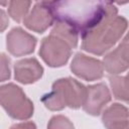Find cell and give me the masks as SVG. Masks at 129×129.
Masks as SVG:
<instances>
[{"instance_id": "2", "label": "cell", "mask_w": 129, "mask_h": 129, "mask_svg": "<svg viewBox=\"0 0 129 129\" xmlns=\"http://www.w3.org/2000/svg\"><path fill=\"white\" fill-rule=\"evenodd\" d=\"M127 27L128 21L125 17L110 16L82 36V48L90 53L102 55L119 41Z\"/></svg>"}, {"instance_id": "8", "label": "cell", "mask_w": 129, "mask_h": 129, "mask_svg": "<svg viewBox=\"0 0 129 129\" xmlns=\"http://www.w3.org/2000/svg\"><path fill=\"white\" fill-rule=\"evenodd\" d=\"M37 39L21 27L12 28L6 36L7 50L14 56L31 54L36 46Z\"/></svg>"}, {"instance_id": "18", "label": "cell", "mask_w": 129, "mask_h": 129, "mask_svg": "<svg viewBox=\"0 0 129 129\" xmlns=\"http://www.w3.org/2000/svg\"><path fill=\"white\" fill-rule=\"evenodd\" d=\"M10 129H36V125L32 121H27V122L14 124L13 126L10 127Z\"/></svg>"}, {"instance_id": "16", "label": "cell", "mask_w": 129, "mask_h": 129, "mask_svg": "<svg viewBox=\"0 0 129 129\" xmlns=\"http://www.w3.org/2000/svg\"><path fill=\"white\" fill-rule=\"evenodd\" d=\"M47 129H75L73 122L63 115H55L50 118Z\"/></svg>"}, {"instance_id": "19", "label": "cell", "mask_w": 129, "mask_h": 129, "mask_svg": "<svg viewBox=\"0 0 129 129\" xmlns=\"http://www.w3.org/2000/svg\"><path fill=\"white\" fill-rule=\"evenodd\" d=\"M1 16H2V27H1V31H3L5 29V27L8 25V21H5L6 16H5V12L3 10H1Z\"/></svg>"}, {"instance_id": "7", "label": "cell", "mask_w": 129, "mask_h": 129, "mask_svg": "<svg viewBox=\"0 0 129 129\" xmlns=\"http://www.w3.org/2000/svg\"><path fill=\"white\" fill-rule=\"evenodd\" d=\"M54 22L55 18L50 4L45 1L36 2L23 20L25 27L37 33H43Z\"/></svg>"}, {"instance_id": "9", "label": "cell", "mask_w": 129, "mask_h": 129, "mask_svg": "<svg viewBox=\"0 0 129 129\" xmlns=\"http://www.w3.org/2000/svg\"><path fill=\"white\" fill-rule=\"evenodd\" d=\"M103 64L106 72L113 76L129 69V31L121 43L104 56Z\"/></svg>"}, {"instance_id": "4", "label": "cell", "mask_w": 129, "mask_h": 129, "mask_svg": "<svg viewBox=\"0 0 129 129\" xmlns=\"http://www.w3.org/2000/svg\"><path fill=\"white\" fill-rule=\"evenodd\" d=\"M0 103L12 119L27 120L33 115L34 106L32 101L27 98L19 86L13 83L0 87Z\"/></svg>"}, {"instance_id": "15", "label": "cell", "mask_w": 129, "mask_h": 129, "mask_svg": "<svg viewBox=\"0 0 129 129\" xmlns=\"http://www.w3.org/2000/svg\"><path fill=\"white\" fill-rule=\"evenodd\" d=\"M31 2L22 0H13L8 3V14L16 22H21L27 16Z\"/></svg>"}, {"instance_id": "11", "label": "cell", "mask_w": 129, "mask_h": 129, "mask_svg": "<svg viewBox=\"0 0 129 129\" xmlns=\"http://www.w3.org/2000/svg\"><path fill=\"white\" fill-rule=\"evenodd\" d=\"M43 67L35 57L23 58L14 64V78L18 83L29 85L37 82L43 75Z\"/></svg>"}, {"instance_id": "5", "label": "cell", "mask_w": 129, "mask_h": 129, "mask_svg": "<svg viewBox=\"0 0 129 129\" xmlns=\"http://www.w3.org/2000/svg\"><path fill=\"white\" fill-rule=\"evenodd\" d=\"M72 49L67 40L56 34L50 33L41 40L38 53L48 67L60 68L69 61Z\"/></svg>"}, {"instance_id": "12", "label": "cell", "mask_w": 129, "mask_h": 129, "mask_svg": "<svg viewBox=\"0 0 129 129\" xmlns=\"http://www.w3.org/2000/svg\"><path fill=\"white\" fill-rule=\"evenodd\" d=\"M106 129H126L129 124V109L119 103H113L102 114Z\"/></svg>"}, {"instance_id": "14", "label": "cell", "mask_w": 129, "mask_h": 129, "mask_svg": "<svg viewBox=\"0 0 129 129\" xmlns=\"http://www.w3.org/2000/svg\"><path fill=\"white\" fill-rule=\"evenodd\" d=\"M50 33L56 34V35L60 36L61 38H63L64 40H67L73 49L78 46L79 34L77 33V31L73 27H71L69 24H67L62 21L55 20Z\"/></svg>"}, {"instance_id": "20", "label": "cell", "mask_w": 129, "mask_h": 129, "mask_svg": "<svg viewBox=\"0 0 129 129\" xmlns=\"http://www.w3.org/2000/svg\"><path fill=\"white\" fill-rule=\"evenodd\" d=\"M127 77H129V73H127Z\"/></svg>"}, {"instance_id": "6", "label": "cell", "mask_w": 129, "mask_h": 129, "mask_svg": "<svg viewBox=\"0 0 129 129\" xmlns=\"http://www.w3.org/2000/svg\"><path fill=\"white\" fill-rule=\"evenodd\" d=\"M71 71L77 77L88 82H93L103 78L104 64L98 58L77 52L71 62Z\"/></svg>"}, {"instance_id": "13", "label": "cell", "mask_w": 129, "mask_h": 129, "mask_svg": "<svg viewBox=\"0 0 129 129\" xmlns=\"http://www.w3.org/2000/svg\"><path fill=\"white\" fill-rule=\"evenodd\" d=\"M109 82L114 97L117 100L129 103V77L111 76Z\"/></svg>"}, {"instance_id": "10", "label": "cell", "mask_w": 129, "mask_h": 129, "mask_svg": "<svg viewBox=\"0 0 129 129\" xmlns=\"http://www.w3.org/2000/svg\"><path fill=\"white\" fill-rule=\"evenodd\" d=\"M111 101V93L104 83L87 87V95L83 105L84 111L92 116H99L103 108Z\"/></svg>"}, {"instance_id": "1", "label": "cell", "mask_w": 129, "mask_h": 129, "mask_svg": "<svg viewBox=\"0 0 129 129\" xmlns=\"http://www.w3.org/2000/svg\"><path fill=\"white\" fill-rule=\"evenodd\" d=\"M49 4L55 20L69 24L81 36L94 29L106 18L118 13L115 4L108 1H50Z\"/></svg>"}, {"instance_id": "17", "label": "cell", "mask_w": 129, "mask_h": 129, "mask_svg": "<svg viewBox=\"0 0 129 129\" xmlns=\"http://www.w3.org/2000/svg\"><path fill=\"white\" fill-rule=\"evenodd\" d=\"M10 59L5 53H1V82L10 79Z\"/></svg>"}, {"instance_id": "3", "label": "cell", "mask_w": 129, "mask_h": 129, "mask_svg": "<svg viewBox=\"0 0 129 129\" xmlns=\"http://www.w3.org/2000/svg\"><path fill=\"white\" fill-rule=\"evenodd\" d=\"M87 95V87L71 77L56 80L50 93L42 96L41 102L50 111H60L66 107L79 109L83 107Z\"/></svg>"}]
</instances>
